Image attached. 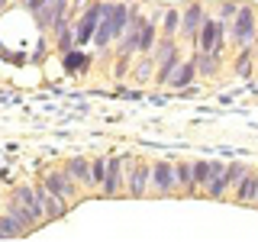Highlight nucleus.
Returning <instances> with one entry per match:
<instances>
[{
    "mask_svg": "<svg viewBox=\"0 0 258 242\" xmlns=\"http://www.w3.org/2000/svg\"><path fill=\"white\" fill-rule=\"evenodd\" d=\"M258 32V7L255 4H239L236 16L226 23V45L236 52V48H245L255 42Z\"/></svg>",
    "mask_w": 258,
    "mask_h": 242,
    "instance_id": "nucleus-1",
    "label": "nucleus"
},
{
    "mask_svg": "<svg viewBox=\"0 0 258 242\" xmlns=\"http://www.w3.org/2000/svg\"><path fill=\"white\" fill-rule=\"evenodd\" d=\"M152 58H155V81H152V87H165V81L174 71V65L184 58L181 39L177 36H158L155 48H152Z\"/></svg>",
    "mask_w": 258,
    "mask_h": 242,
    "instance_id": "nucleus-2",
    "label": "nucleus"
},
{
    "mask_svg": "<svg viewBox=\"0 0 258 242\" xmlns=\"http://www.w3.org/2000/svg\"><path fill=\"white\" fill-rule=\"evenodd\" d=\"M194 48H197V52H226V26L210 10H207L204 23H200V29H197Z\"/></svg>",
    "mask_w": 258,
    "mask_h": 242,
    "instance_id": "nucleus-3",
    "label": "nucleus"
},
{
    "mask_svg": "<svg viewBox=\"0 0 258 242\" xmlns=\"http://www.w3.org/2000/svg\"><path fill=\"white\" fill-rule=\"evenodd\" d=\"M149 194L152 197H171V194H177V188H174V161L155 158L149 165Z\"/></svg>",
    "mask_w": 258,
    "mask_h": 242,
    "instance_id": "nucleus-4",
    "label": "nucleus"
},
{
    "mask_svg": "<svg viewBox=\"0 0 258 242\" xmlns=\"http://www.w3.org/2000/svg\"><path fill=\"white\" fill-rule=\"evenodd\" d=\"M149 158H129L126 155V184L123 194L126 197H149Z\"/></svg>",
    "mask_w": 258,
    "mask_h": 242,
    "instance_id": "nucleus-5",
    "label": "nucleus"
},
{
    "mask_svg": "<svg viewBox=\"0 0 258 242\" xmlns=\"http://www.w3.org/2000/svg\"><path fill=\"white\" fill-rule=\"evenodd\" d=\"M100 10H103V0H91V4L71 20V26H75V45L78 48L91 45L94 29H97V23H100Z\"/></svg>",
    "mask_w": 258,
    "mask_h": 242,
    "instance_id": "nucleus-6",
    "label": "nucleus"
},
{
    "mask_svg": "<svg viewBox=\"0 0 258 242\" xmlns=\"http://www.w3.org/2000/svg\"><path fill=\"white\" fill-rule=\"evenodd\" d=\"M42 181H45V188L52 191V194H58L61 200H68L71 207L78 204V197H81V184L71 177L64 168H48V171H42Z\"/></svg>",
    "mask_w": 258,
    "mask_h": 242,
    "instance_id": "nucleus-7",
    "label": "nucleus"
},
{
    "mask_svg": "<svg viewBox=\"0 0 258 242\" xmlns=\"http://www.w3.org/2000/svg\"><path fill=\"white\" fill-rule=\"evenodd\" d=\"M194 68H197V81L210 84V81H220L223 68H226V52H197L194 48Z\"/></svg>",
    "mask_w": 258,
    "mask_h": 242,
    "instance_id": "nucleus-8",
    "label": "nucleus"
},
{
    "mask_svg": "<svg viewBox=\"0 0 258 242\" xmlns=\"http://www.w3.org/2000/svg\"><path fill=\"white\" fill-rule=\"evenodd\" d=\"M126 184V155H107V171H103L100 194L103 197H119Z\"/></svg>",
    "mask_w": 258,
    "mask_h": 242,
    "instance_id": "nucleus-9",
    "label": "nucleus"
},
{
    "mask_svg": "<svg viewBox=\"0 0 258 242\" xmlns=\"http://www.w3.org/2000/svg\"><path fill=\"white\" fill-rule=\"evenodd\" d=\"M32 191H36L39 204H42L45 223H55V220H61V216H68V210H71V204H68V200H61L58 194H52V191H48L42 177H39V181H32Z\"/></svg>",
    "mask_w": 258,
    "mask_h": 242,
    "instance_id": "nucleus-10",
    "label": "nucleus"
},
{
    "mask_svg": "<svg viewBox=\"0 0 258 242\" xmlns=\"http://www.w3.org/2000/svg\"><path fill=\"white\" fill-rule=\"evenodd\" d=\"M204 16H207L204 0H187V4L181 7V32H177V39H187V42L194 45V39H197V29H200V23H204Z\"/></svg>",
    "mask_w": 258,
    "mask_h": 242,
    "instance_id": "nucleus-11",
    "label": "nucleus"
},
{
    "mask_svg": "<svg viewBox=\"0 0 258 242\" xmlns=\"http://www.w3.org/2000/svg\"><path fill=\"white\" fill-rule=\"evenodd\" d=\"M220 171H223V161H216V158H194L190 161V174H194V194H190V197H200L204 188Z\"/></svg>",
    "mask_w": 258,
    "mask_h": 242,
    "instance_id": "nucleus-12",
    "label": "nucleus"
},
{
    "mask_svg": "<svg viewBox=\"0 0 258 242\" xmlns=\"http://www.w3.org/2000/svg\"><path fill=\"white\" fill-rule=\"evenodd\" d=\"M129 81H133L136 87H152V81H155V58H152V52H139L133 58Z\"/></svg>",
    "mask_w": 258,
    "mask_h": 242,
    "instance_id": "nucleus-13",
    "label": "nucleus"
},
{
    "mask_svg": "<svg viewBox=\"0 0 258 242\" xmlns=\"http://www.w3.org/2000/svg\"><path fill=\"white\" fill-rule=\"evenodd\" d=\"M255 177H258V168L248 165L245 174L236 181V188L229 191V200H236V204H242V207H252V197H255Z\"/></svg>",
    "mask_w": 258,
    "mask_h": 242,
    "instance_id": "nucleus-14",
    "label": "nucleus"
},
{
    "mask_svg": "<svg viewBox=\"0 0 258 242\" xmlns=\"http://www.w3.org/2000/svg\"><path fill=\"white\" fill-rule=\"evenodd\" d=\"M229 68H232V78H236V81H248V78L255 75V48H252V45L236 48Z\"/></svg>",
    "mask_w": 258,
    "mask_h": 242,
    "instance_id": "nucleus-15",
    "label": "nucleus"
},
{
    "mask_svg": "<svg viewBox=\"0 0 258 242\" xmlns=\"http://www.w3.org/2000/svg\"><path fill=\"white\" fill-rule=\"evenodd\" d=\"M194 81H197V68H194V58H181V62L174 65V71L168 75L165 87H168V91H181V87L194 84Z\"/></svg>",
    "mask_w": 258,
    "mask_h": 242,
    "instance_id": "nucleus-16",
    "label": "nucleus"
},
{
    "mask_svg": "<svg viewBox=\"0 0 258 242\" xmlns=\"http://www.w3.org/2000/svg\"><path fill=\"white\" fill-rule=\"evenodd\" d=\"M10 197L20 200V204L26 207L32 216H36L39 226H45V213H42V204H39V197H36V191H32V184H16V188L10 191Z\"/></svg>",
    "mask_w": 258,
    "mask_h": 242,
    "instance_id": "nucleus-17",
    "label": "nucleus"
},
{
    "mask_svg": "<svg viewBox=\"0 0 258 242\" xmlns=\"http://www.w3.org/2000/svg\"><path fill=\"white\" fill-rule=\"evenodd\" d=\"M64 171H68L75 181L81 184L84 191H91V158L87 155H71V158H64Z\"/></svg>",
    "mask_w": 258,
    "mask_h": 242,
    "instance_id": "nucleus-18",
    "label": "nucleus"
},
{
    "mask_svg": "<svg viewBox=\"0 0 258 242\" xmlns=\"http://www.w3.org/2000/svg\"><path fill=\"white\" fill-rule=\"evenodd\" d=\"M48 36L55 39V52L58 55H64V52H71V48H78L75 45V26H71V20H64V23H58Z\"/></svg>",
    "mask_w": 258,
    "mask_h": 242,
    "instance_id": "nucleus-19",
    "label": "nucleus"
},
{
    "mask_svg": "<svg viewBox=\"0 0 258 242\" xmlns=\"http://www.w3.org/2000/svg\"><path fill=\"white\" fill-rule=\"evenodd\" d=\"M4 210H7V213H10V216H13V220H16V223H20V226H23V229H26V232H36V229H39V223H36V216H32V213H29V210H26V207H23V204H20V200H13V197H7V204H4Z\"/></svg>",
    "mask_w": 258,
    "mask_h": 242,
    "instance_id": "nucleus-20",
    "label": "nucleus"
},
{
    "mask_svg": "<svg viewBox=\"0 0 258 242\" xmlns=\"http://www.w3.org/2000/svg\"><path fill=\"white\" fill-rule=\"evenodd\" d=\"M174 188L177 194H194V174H190V161L187 158H181V161H174Z\"/></svg>",
    "mask_w": 258,
    "mask_h": 242,
    "instance_id": "nucleus-21",
    "label": "nucleus"
},
{
    "mask_svg": "<svg viewBox=\"0 0 258 242\" xmlns=\"http://www.w3.org/2000/svg\"><path fill=\"white\" fill-rule=\"evenodd\" d=\"M158 32L161 36H177V32H181V7H165V10H161Z\"/></svg>",
    "mask_w": 258,
    "mask_h": 242,
    "instance_id": "nucleus-22",
    "label": "nucleus"
},
{
    "mask_svg": "<svg viewBox=\"0 0 258 242\" xmlns=\"http://www.w3.org/2000/svg\"><path fill=\"white\" fill-rule=\"evenodd\" d=\"M158 23L152 20L149 13H145V20H142V29H139V52H152L155 48V42H158Z\"/></svg>",
    "mask_w": 258,
    "mask_h": 242,
    "instance_id": "nucleus-23",
    "label": "nucleus"
},
{
    "mask_svg": "<svg viewBox=\"0 0 258 242\" xmlns=\"http://www.w3.org/2000/svg\"><path fill=\"white\" fill-rule=\"evenodd\" d=\"M64 68L71 71V75H87V68H91V55H84L81 48H71V52L61 55Z\"/></svg>",
    "mask_w": 258,
    "mask_h": 242,
    "instance_id": "nucleus-24",
    "label": "nucleus"
},
{
    "mask_svg": "<svg viewBox=\"0 0 258 242\" xmlns=\"http://www.w3.org/2000/svg\"><path fill=\"white\" fill-rule=\"evenodd\" d=\"M113 68H110V81H116V84H126L129 81V71H133V58L136 55H113Z\"/></svg>",
    "mask_w": 258,
    "mask_h": 242,
    "instance_id": "nucleus-25",
    "label": "nucleus"
},
{
    "mask_svg": "<svg viewBox=\"0 0 258 242\" xmlns=\"http://www.w3.org/2000/svg\"><path fill=\"white\" fill-rule=\"evenodd\" d=\"M23 236H29V232L4 210V213H0V239H23Z\"/></svg>",
    "mask_w": 258,
    "mask_h": 242,
    "instance_id": "nucleus-26",
    "label": "nucleus"
},
{
    "mask_svg": "<svg viewBox=\"0 0 258 242\" xmlns=\"http://www.w3.org/2000/svg\"><path fill=\"white\" fill-rule=\"evenodd\" d=\"M103 171H107V155H94L91 158V191H100Z\"/></svg>",
    "mask_w": 258,
    "mask_h": 242,
    "instance_id": "nucleus-27",
    "label": "nucleus"
},
{
    "mask_svg": "<svg viewBox=\"0 0 258 242\" xmlns=\"http://www.w3.org/2000/svg\"><path fill=\"white\" fill-rule=\"evenodd\" d=\"M236 10H239V0H223V4H216V13H213V16L226 26V23L236 16Z\"/></svg>",
    "mask_w": 258,
    "mask_h": 242,
    "instance_id": "nucleus-28",
    "label": "nucleus"
},
{
    "mask_svg": "<svg viewBox=\"0 0 258 242\" xmlns=\"http://www.w3.org/2000/svg\"><path fill=\"white\" fill-rule=\"evenodd\" d=\"M252 207L258 210V177H255V197H252Z\"/></svg>",
    "mask_w": 258,
    "mask_h": 242,
    "instance_id": "nucleus-29",
    "label": "nucleus"
},
{
    "mask_svg": "<svg viewBox=\"0 0 258 242\" xmlns=\"http://www.w3.org/2000/svg\"><path fill=\"white\" fill-rule=\"evenodd\" d=\"M7 7H10V0H0V13H4V10H7Z\"/></svg>",
    "mask_w": 258,
    "mask_h": 242,
    "instance_id": "nucleus-30",
    "label": "nucleus"
},
{
    "mask_svg": "<svg viewBox=\"0 0 258 242\" xmlns=\"http://www.w3.org/2000/svg\"><path fill=\"white\" fill-rule=\"evenodd\" d=\"M252 48H255V55H258V32H255V42H252Z\"/></svg>",
    "mask_w": 258,
    "mask_h": 242,
    "instance_id": "nucleus-31",
    "label": "nucleus"
},
{
    "mask_svg": "<svg viewBox=\"0 0 258 242\" xmlns=\"http://www.w3.org/2000/svg\"><path fill=\"white\" fill-rule=\"evenodd\" d=\"M255 71H258V55H255Z\"/></svg>",
    "mask_w": 258,
    "mask_h": 242,
    "instance_id": "nucleus-32",
    "label": "nucleus"
}]
</instances>
